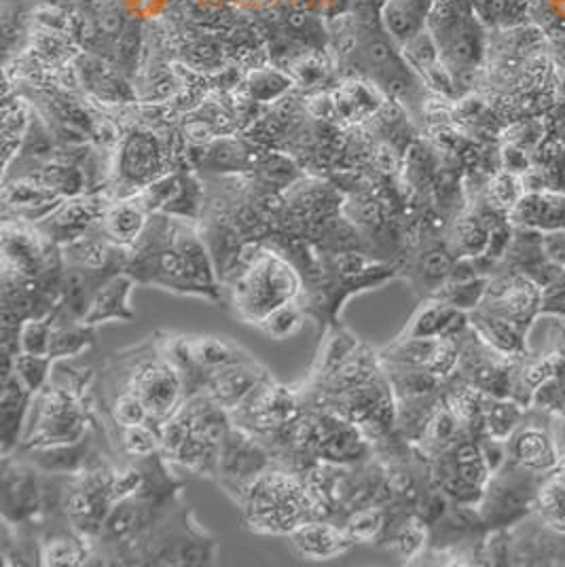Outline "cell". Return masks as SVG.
<instances>
[{"instance_id":"1","label":"cell","mask_w":565,"mask_h":567,"mask_svg":"<svg viewBox=\"0 0 565 567\" xmlns=\"http://www.w3.org/2000/svg\"><path fill=\"white\" fill-rule=\"evenodd\" d=\"M350 51L353 66L376 81L383 94L397 100H409L418 94L422 79L386 32L381 16H356Z\"/></svg>"},{"instance_id":"2","label":"cell","mask_w":565,"mask_h":567,"mask_svg":"<svg viewBox=\"0 0 565 567\" xmlns=\"http://www.w3.org/2000/svg\"><path fill=\"white\" fill-rule=\"evenodd\" d=\"M428 32L455 85L479 69L485 53V30L472 0H434Z\"/></svg>"},{"instance_id":"3","label":"cell","mask_w":565,"mask_h":567,"mask_svg":"<svg viewBox=\"0 0 565 567\" xmlns=\"http://www.w3.org/2000/svg\"><path fill=\"white\" fill-rule=\"evenodd\" d=\"M299 290L301 278L295 267L274 252L260 250L257 259L237 276L234 299L239 316L259 324L269 311L297 299Z\"/></svg>"},{"instance_id":"4","label":"cell","mask_w":565,"mask_h":567,"mask_svg":"<svg viewBox=\"0 0 565 567\" xmlns=\"http://www.w3.org/2000/svg\"><path fill=\"white\" fill-rule=\"evenodd\" d=\"M541 481L538 474L506 460V464L492 474L481 502L476 504L481 523L500 532L527 519L534 513V499Z\"/></svg>"},{"instance_id":"5","label":"cell","mask_w":565,"mask_h":567,"mask_svg":"<svg viewBox=\"0 0 565 567\" xmlns=\"http://www.w3.org/2000/svg\"><path fill=\"white\" fill-rule=\"evenodd\" d=\"M506 460L538 476H546L562 468L559 443L548 411L546 415L538 411L530 415L527 411L523 422L506 441Z\"/></svg>"},{"instance_id":"6","label":"cell","mask_w":565,"mask_h":567,"mask_svg":"<svg viewBox=\"0 0 565 567\" xmlns=\"http://www.w3.org/2000/svg\"><path fill=\"white\" fill-rule=\"evenodd\" d=\"M481 308L506 316L508 320L530 331L534 320L542 313V286L511 269H500L490 278L487 295Z\"/></svg>"},{"instance_id":"7","label":"cell","mask_w":565,"mask_h":567,"mask_svg":"<svg viewBox=\"0 0 565 567\" xmlns=\"http://www.w3.org/2000/svg\"><path fill=\"white\" fill-rule=\"evenodd\" d=\"M165 153L162 141L144 130H136L121 142L117 157L119 183L130 187V193H141L144 187L160 181L164 174Z\"/></svg>"},{"instance_id":"8","label":"cell","mask_w":565,"mask_h":567,"mask_svg":"<svg viewBox=\"0 0 565 567\" xmlns=\"http://www.w3.org/2000/svg\"><path fill=\"white\" fill-rule=\"evenodd\" d=\"M508 220L517 229L538 231L542 236L565 231V190L548 187L525 190L508 214Z\"/></svg>"},{"instance_id":"9","label":"cell","mask_w":565,"mask_h":567,"mask_svg":"<svg viewBox=\"0 0 565 567\" xmlns=\"http://www.w3.org/2000/svg\"><path fill=\"white\" fill-rule=\"evenodd\" d=\"M183 381L176 369L167 364L144 367L134 381V394L141 399L148 411V422L155 420L164 424L176 413V404L181 399Z\"/></svg>"},{"instance_id":"10","label":"cell","mask_w":565,"mask_h":567,"mask_svg":"<svg viewBox=\"0 0 565 567\" xmlns=\"http://www.w3.org/2000/svg\"><path fill=\"white\" fill-rule=\"evenodd\" d=\"M43 508V489L37 473L22 464H9L4 457L2 468V515L4 520L24 523L34 519Z\"/></svg>"},{"instance_id":"11","label":"cell","mask_w":565,"mask_h":567,"mask_svg":"<svg viewBox=\"0 0 565 567\" xmlns=\"http://www.w3.org/2000/svg\"><path fill=\"white\" fill-rule=\"evenodd\" d=\"M471 327L476 337L497 354L506 358H521L527 354V331L518 327L517 322L508 320L506 316H500L492 309L479 306L471 311Z\"/></svg>"},{"instance_id":"12","label":"cell","mask_w":565,"mask_h":567,"mask_svg":"<svg viewBox=\"0 0 565 567\" xmlns=\"http://www.w3.org/2000/svg\"><path fill=\"white\" fill-rule=\"evenodd\" d=\"M134 282L136 280L127 271L109 276L97 286L92 306L88 309L83 322L88 327H97L111 320L132 322L136 318V313L130 308V295H132Z\"/></svg>"},{"instance_id":"13","label":"cell","mask_w":565,"mask_h":567,"mask_svg":"<svg viewBox=\"0 0 565 567\" xmlns=\"http://www.w3.org/2000/svg\"><path fill=\"white\" fill-rule=\"evenodd\" d=\"M290 538L297 553L314 561H327L332 557H339L353 544L348 529H339L322 520H306L295 532H290Z\"/></svg>"},{"instance_id":"14","label":"cell","mask_w":565,"mask_h":567,"mask_svg":"<svg viewBox=\"0 0 565 567\" xmlns=\"http://www.w3.org/2000/svg\"><path fill=\"white\" fill-rule=\"evenodd\" d=\"M432 7L434 0H383L379 13L381 24L392 41L399 48H404L428 28Z\"/></svg>"},{"instance_id":"15","label":"cell","mask_w":565,"mask_h":567,"mask_svg":"<svg viewBox=\"0 0 565 567\" xmlns=\"http://www.w3.org/2000/svg\"><path fill=\"white\" fill-rule=\"evenodd\" d=\"M32 394L28 392L24 383L13 373L2 379V394H0V441H2V455H7L20 443L22 430L28 422V411L32 404Z\"/></svg>"},{"instance_id":"16","label":"cell","mask_w":565,"mask_h":567,"mask_svg":"<svg viewBox=\"0 0 565 567\" xmlns=\"http://www.w3.org/2000/svg\"><path fill=\"white\" fill-rule=\"evenodd\" d=\"M265 468V453L255 445L248 436L229 430L223 445H220V460L218 473L234 478V481H255L260 471Z\"/></svg>"},{"instance_id":"17","label":"cell","mask_w":565,"mask_h":567,"mask_svg":"<svg viewBox=\"0 0 565 567\" xmlns=\"http://www.w3.org/2000/svg\"><path fill=\"white\" fill-rule=\"evenodd\" d=\"M259 385V373L248 362H239L213 373L210 394L213 401L218 402L223 409H234L242 406V402L246 401Z\"/></svg>"},{"instance_id":"18","label":"cell","mask_w":565,"mask_h":567,"mask_svg":"<svg viewBox=\"0 0 565 567\" xmlns=\"http://www.w3.org/2000/svg\"><path fill=\"white\" fill-rule=\"evenodd\" d=\"M494 225H487V218L481 214L462 216L449 231L445 246L455 259H479L483 257Z\"/></svg>"},{"instance_id":"19","label":"cell","mask_w":565,"mask_h":567,"mask_svg":"<svg viewBox=\"0 0 565 567\" xmlns=\"http://www.w3.org/2000/svg\"><path fill=\"white\" fill-rule=\"evenodd\" d=\"M146 214L136 197L130 202H119L102 214L104 234L117 246L136 244L146 229Z\"/></svg>"},{"instance_id":"20","label":"cell","mask_w":565,"mask_h":567,"mask_svg":"<svg viewBox=\"0 0 565 567\" xmlns=\"http://www.w3.org/2000/svg\"><path fill=\"white\" fill-rule=\"evenodd\" d=\"M534 517L565 536V471L562 468L542 476L534 499Z\"/></svg>"},{"instance_id":"21","label":"cell","mask_w":565,"mask_h":567,"mask_svg":"<svg viewBox=\"0 0 565 567\" xmlns=\"http://www.w3.org/2000/svg\"><path fill=\"white\" fill-rule=\"evenodd\" d=\"M144 527L141 502L136 496L117 499L102 525L100 538L111 544H132Z\"/></svg>"},{"instance_id":"22","label":"cell","mask_w":565,"mask_h":567,"mask_svg":"<svg viewBox=\"0 0 565 567\" xmlns=\"http://www.w3.org/2000/svg\"><path fill=\"white\" fill-rule=\"evenodd\" d=\"M525 415H527V406L515 399L485 396V402H483L485 436H492L495 441L506 443Z\"/></svg>"},{"instance_id":"23","label":"cell","mask_w":565,"mask_h":567,"mask_svg":"<svg viewBox=\"0 0 565 567\" xmlns=\"http://www.w3.org/2000/svg\"><path fill=\"white\" fill-rule=\"evenodd\" d=\"M94 346V327H88L81 320H55L53 313V332H51V348H49V358L60 360V358H74L83 354Z\"/></svg>"},{"instance_id":"24","label":"cell","mask_w":565,"mask_h":567,"mask_svg":"<svg viewBox=\"0 0 565 567\" xmlns=\"http://www.w3.org/2000/svg\"><path fill=\"white\" fill-rule=\"evenodd\" d=\"M187 350L188 360L195 367L213 371V373L239 364V362H248V360L239 358V350H236L234 346H229L227 341L216 339V337H199V339L187 343Z\"/></svg>"},{"instance_id":"25","label":"cell","mask_w":565,"mask_h":567,"mask_svg":"<svg viewBox=\"0 0 565 567\" xmlns=\"http://www.w3.org/2000/svg\"><path fill=\"white\" fill-rule=\"evenodd\" d=\"M441 339H420V337H399L383 358L401 369H425Z\"/></svg>"},{"instance_id":"26","label":"cell","mask_w":565,"mask_h":567,"mask_svg":"<svg viewBox=\"0 0 565 567\" xmlns=\"http://www.w3.org/2000/svg\"><path fill=\"white\" fill-rule=\"evenodd\" d=\"M94 218L95 210L92 202L79 199V202L62 204L58 208V213L53 214V218H49V220L60 237H64L71 244L74 239L85 236V231L94 223Z\"/></svg>"},{"instance_id":"27","label":"cell","mask_w":565,"mask_h":567,"mask_svg":"<svg viewBox=\"0 0 565 567\" xmlns=\"http://www.w3.org/2000/svg\"><path fill=\"white\" fill-rule=\"evenodd\" d=\"M487 286H490V276H479L464 282H445L432 297L445 301L451 308L471 313L483 303L487 295Z\"/></svg>"},{"instance_id":"28","label":"cell","mask_w":565,"mask_h":567,"mask_svg":"<svg viewBox=\"0 0 565 567\" xmlns=\"http://www.w3.org/2000/svg\"><path fill=\"white\" fill-rule=\"evenodd\" d=\"M304 322H306V311L297 303V299H292V301L284 303L280 308L269 311L257 327L269 339L284 341V339H288V337H292V334L301 331Z\"/></svg>"},{"instance_id":"29","label":"cell","mask_w":565,"mask_h":567,"mask_svg":"<svg viewBox=\"0 0 565 567\" xmlns=\"http://www.w3.org/2000/svg\"><path fill=\"white\" fill-rule=\"evenodd\" d=\"M113 246L106 239H92V237H79L69 244L66 255L72 260V265L90 269V271H100L109 267L113 259Z\"/></svg>"},{"instance_id":"30","label":"cell","mask_w":565,"mask_h":567,"mask_svg":"<svg viewBox=\"0 0 565 567\" xmlns=\"http://www.w3.org/2000/svg\"><path fill=\"white\" fill-rule=\"evenodd\" d=\"M39 557L45 566H81L88 561V550L76 538L49 536L45 543H41Z\"/></svg>"},{"instance_id":"31","label":"cell","mask_w":565,"mask_h":567,"mask_svg":"<svg viewBox=\"0 0 565 567\" xmlns=\"http://www.w3.org/2000/svg\"><path fill=\"white\" fill-rule=\"evenodd\" d=\"M51 358L49 355L18 354L16 355V367L13 373L20 378V381L28 388L32 396H37L43 385L48 383L49 371H51Z\"/></svg>"},{"instance_id":"32","label":"cell","mask_w":565,"mask_h":567,"mask_svg":"<svg viewBox=\"0 0 565 567\" xmlns=\"http://www.w3.org/2000/svg\"><path fill=\"white\" fill-rule=\"evenodd\" d=\"M51 332H53V313L43 318H28L20 329V350L24 354L49 355Z\"/></svg>"},{"instance_id":"33","label":"cell","mask_w":565,"mask_h":567,"mask_svg":"<svg viewBox=\"0 0 565 567\" xmlns=\"http://www.w3.org/2000/svg\"><path fill=\"white\" fill-rule=\"evenodd\" d=\"M525 195L523 183L515 172L500 174L492 181L490 187V206L497 213L511 214V210L518 204V199Z\"/></svg>"},{"instance_id":"34","label":"cell","mask_w":565,"mask_h":567,"mask_svg":"<svg viewBox=\"0 0 565 567\" xmlns=\"http://www.w3.org/2000/svg\"><path fill=\"white\" fill-rule=\"evenodd\" d=\"M386 527V513L377 506H367L356 511L348 519V534L352 536L353 543H371L383 532Z\"/></svg>"},{"instance_id":"35","label":"cell","mask_w":565,"mask_h":567,"mask_svg":"<svg viewBox=\"0 0 565 567\" xmlns=\"http://www.w3.org/2000/svg\"><path fill=\"white\" fill-rule=\"evenodd\" d=\"M123 450L132 457H153V453L162 450L160 430H153L148 424L123 427Z\"/></svg>"},{"instance_id":"36","label":"cell","mask_w":565,"mask_h":567,"mask_svg":"<svg viewBox=\"0 0 565 567\" xmlns=\"http://www.w3.org/2000/svg\"><path fill=\"white\" fill-rule=\"evenodd\" d=\"M425 540H428V525L418 517V519L404 523L401 529L397 532L394 548H397V553L401 555L402 559H415L422 553Z\"/></svg>"},{"instance_id":"37","label":"cell","mask_w":565,"mask_h":567,"mask_svg":"<svg viewBox=\"0 0 565 567\" xmlns=\"http://www.w3.org/2000/svg\"><path fill=\"white\" fill-rule=\"evenodd\" d=\"M115 420H117L121 427L146 424L148 422V411L142 404L141 399L134 392H130V394H123L115 402Z\"/></svg>"},{"instance_id":"38","label":"cell","mask_w":565,"mask_h":567,"mask_svg":"<svg viewBox=\"0 0 565 567\" xmlns=\"http://www.w3.org/2000/svg\"><path fill=\"white\" fill-rule=\"evenodd\" d=\"M290 83L286 79H280L278 74H269V72H260L255 74L253 81H250V94L253 97H257L260 102H269L274 97L284 94V90L288 87Z\"/></svg>"},{"instance_id":"39","label":"cell","mask_w":565,"mask_h":567,"mask_svg":"<svg viewBox=\"0 0 565 567\" xmlns=\"http://www.w3.org/2000/svg\"><path fill=\"white\" fill-rule=\"evenodd\" d=\"M542 313L565 318V265L559 278L542 288Z\"/></svg>"},{"instance_id":"40","label":"cell","mask_w":565,"mask_h":567,"mask_svg":"<svg viewBox=\"0 0 565 567\" xmlns=\"http://www.w3.org/2000/svg\"><path fill=\"white\" fill-rule=\"evenodd\" d=\"M142 487H144V476L136 468L113 474V499L115 502L136 496Z\"/></svg>"},{"instance_id":"41","label":"cell","mask_w":565,"mask_h":567,"mask_svg":"<svg viewBox=\"0 0 565 567\" xmlns=\"http://www.w3.org/2000/svg\"><path fill=\"white\" fill-rule=\"evenodd\" d=\"M260 172L269 185H286V183L290 185L292 183L290 181V164L284 159H267L260 166Z\"/></svg>"},{"instance_id":"42","label":"cell","mask_w":565,"mask_h":567,"mask_svg":"<svg viewBox=\"0 0 565 567\" xmlns=\"http://www.w3.org/2000/svg\"><path fill=\"white\" fill-rule=\"evenodd\" d=\"M353 223L362 227H373L381 223V206L373 199H358V208H353Z\"/></svg>"},{"instance_id":"43","label":"cell","mask_w":565,"mask_h":567,"mask_svg":"<svg viewBox=\"0 0 565 567\" xmlns=\"http://www.w3.org/2000/svg\"><path fill=\"white\" fill-rule=\"evenodd\" d=\"M544 250L548 255V259L555 260L557 265H565V231L557 234H546L544 236Z\"/></svg>"},{"instance_id":"44","label":"cell","mask_w":565,"mask_h":567,"mask_svg":"<svg viewBox=\"0 0 565 567\" xmlns=\"http://www.w3.org/2000/svg\"><path fill=\"white\" fill-rule=\"evenodd\" d=\"M562 187L559 189L565 190V159H564V169H562V183H559Z\"/></svg>"}]
</instances>
